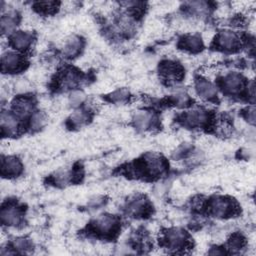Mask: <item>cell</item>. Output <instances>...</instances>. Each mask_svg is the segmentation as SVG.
<instances>
[{"label": "cell", "mask_w": 256, "mask_h": 256, "mask_svg": "<svg viewBox=\"0 0 256 256\" xmlns=\"http://www.w3.org/2000/svg\"><path fill=\"white\" fill-rule=\"evenodd\" d=\"M208 209L212 216L217 218H226L236 213L237 206L235 202L228 197L216 196L210 200Z\"/></svg>", "instance_id": "6da1fadb"}, {"label": "cell", "mask_w": 256, "mask_h": 256, "mask_svg": "<svg viewBox=\"0 0 256 256\" xmlns=\"http://www.w3.org/2000/svg\"><path fill=\"white\" fill-rule=\"evenodd\" d=\"M118 220L116 219V217L112 216V215H100L99 217H97L94 222L92 223V227L94 232L97 235H101V236H112L113 234H115L117 232L118 229Z\"/></svg>", "instance_id": "7a4b0ae2"}, {"label": "cell", "mask_w": 256, "mask_h": 256, "mask_svg": "<svg viewBox=\"0 0 256 256\" xmlns=\"http://www.w3.org/2000/svg\"><path fill=\"white\" fill-rule=\"evenodd\" d=\"M216 45L225 52H234L241 45L240 36L231 30H223L216 36Z\"/></svg>", "instance_id": "3957f363"}, {"label": "cell", "mask_w": 256, "mask_h": 256, "mask_svg": "<svg viewBox=\"0 0 256 256\" xmlns=\"http://www.w3.org/2000/svg\"><path fill=\"white\" fill-rule=\"evenodd\" d=\"M165 245L169 249L180 250L187 246L188 236L187 233L180 228H171L168 229L163 236Z\"/></svg>", "instance_id": "277c9868"}, {"label": "cell", "mask_w": 256, "mask_h": 256, "mask_svg": "<svg viewBox=\"0 0 256 256\" xmlns=\"http://www.w3.org/2000/svg\"><path fill=\"white\" fill-rule=\"evenodd\" d=\"M25 66V59L22 55L7 51L2 54L1 57V68L3 73H16L21 71Z\"/></svg>", "instance_id": "5b68a950"}, {"label": "cell", "mask_w": 256, "mask_h": 256, "mask_svg": "<svg viewBox=\"0 0 256 256\" xmlns=\"http://www.w3.org/2000/svg\"><path fill=\"white\" fill-rule=\"evenodd\" d=\"M0 217L4 225L18 226L22 219V210L14 204H7L2 207Z\"/></svg>", "instance_id": "8992f818"}, {"label": "cell", "mask_w": 256, "mask_h": 256, "mask_svg": "<svg viewBox=\"0 0 256 256\" xmlns=\"http://www.w3.org/2000/svg\"><path fill=\"white\" fill-rule=\"evenodd\" d=\"M143 170L149 176H159L165 171V161L164 159L156 154H149L145 157Z\"/></svg>", "instance_id": "52a82bcc"}, {"label": "cell", "mask_w": 256, "mask_h": 256, "mask_svg": "<svg viewBox=\"0 0 256 256\" xmlns=\"http://www.w3.org/2000/svg\"><path fill=\"white\" fill-rule=\"evenodd\" d=\"M33 108H34V103L32 99L27 96H20L16 98L12 103L13 113L19 119L26 118L28 116L30 117L34 113Z\"/></svg>", "instance_id": "ba28073f"}, {"label": "cell", "mask_w": 256, "mask_h": 256, "mask_svg": "<svg viewBox=\"0 0 256 256\" xmlns=\"http://www.w3.org/2000/svg\"><path fill=\"white\" fill-rule=\"evenodd\" d=\"M244 78L236 72H231L223 78L222 87L228 94H237L244 89Z\"/></svg>", "instance_id": "9c48e42d"}, {"label": "cell", "mask_w": 256, "mask_h": 256, "mask_svg": "<svg viewBox=\"0 0 256 256\" xmlns=\"http://www.w3.org/2000/svg\"><path fill=\"white\" fill-rule=\"evenodd\" d=\"M183 121L190 127L204 126L209 121V113L203 109H193L184 114Z\"/></svg>", "instance_id": "30bf717a"}, {"label": "cell", "mask_w": 256, "mask_h": 256, "mask_svg": "<svg viewBox=\"0 0 256 256\" xmlns=\"http://www.w3.org/2000/svg\"><path fill=\"white\" fill-rule=\"evenodd\" d=\"M20 129L19 118L11 112L2 111L1 113V130L3 135L17 134Z\"/></svg>", "instance_id": "8fae6325"}, {"label": "cell", "mask_w": 256, "mask_h": 256, "mask_svg": "<svg viewBox=\"0 0 256 256\" xmlns=\"http://www.w3.org/2000/svg\"><path fill=\"white\" fill-rule=\"evenodd\" d=\"M196 93L203 100H213L217 96V89L214 84L206 78H199L195 83Z\"/></svg>", "instance_id": "7c38bea8"}, {"label": "cell", "mask_w": 256, "mask_h": 256, "mask_svg": "<svg viewBox=\"0 0 256 256\" xmlns=\"http://www.w3.org/2000/svg\"><path fill=\"white\" fill-rule=\"evenodd\" d=\"M22 171V164L20 160L13 156L2 157L1 173L4 177H16Z\"/></svg>", "instance_id": "4fadbf2b"}, {"label": "cell", "mask_w": 256, "mask_h": 256, "mask_svg": "<svg viewBox=\"0 0 256 256\" xmlns=\"http://www.w3.org/2000/svg\"><path fill=\"white\" fill-rule=\"evenodd\" d=\"M33 40V34L29 31H15L11 35L10 42L14 49L18 51H24L31 47Z\"/></svg>", "instance_id": "5bb4252c"}, {"label": "cell", "mask_w": 256, "mask_h": 256, "mask_svg": "<svg viewBox=\"0 0 256 256\" xmlns=\"http://www.w3.org/2000/svg\"><path fill=\"white\" fill-rule=\"evenodd\" d=\"M160 73L161 75L170 81H175L178 80L181 75H182V69L181 66L176 63L175 61H164L161 65H160Z\"/></svg>", "instance_id": "9a60e30c"}, {"label": "cell", "mask_w": 256, "mask_h": 256, "mask_svg": "<svg viewBox=\"0 0 256 256\" xmlns=\"http://www.w3.org/2000/svg\"><path fill=\"white\" fill-rule=\"evenodd\" d=\"M155 121L154 114L149 111H139L134 117L135 127L141 131L150 130L155 124Z\"/></svg>", "instance_id": "2e32d148"}, {"label": "cell", "mask_w": 256, "mask_h": 256, "mask_svg": "<svg viewBox=\"0 0 256 256\" xmlns=\"http://www.w3.org/2000/svg\"><path fill=\"white\" fill-rule=\"evenodd\" d=\"M83 48V40L79 36H71L66 40L63 47V53L66 57L73 58L80 54Z\"/></svg>", "instance_id": "e0dca14e"}, {"label": "cell", "mask_w": 256, "mask_h": 256, "mask_svg": "<svg viewBox=\"0 0 256 256\" xmlns=\"http://www.w3.org/2000/svg\"><path fill=\"white\" fill-rule=\"evenodd\" d=\"M80 82V76L73 69H66L59 77V84L63 89H72Z\"/></svg>", "instance_id": "ac0fdd59"}, {"label": "cell", "mask_w": 256, "mask_h": 256, "mask_svg": "<svg viewBox=\"0 0 256 256\" xmlns=\"http://www.w3.org/2000/svg\"><path fill=\"white\" fill-rule=\"evenodd\" d=\"M181 47L191 53L199 52L203 47V40L200 36L195 34H189L182 38Z\"/></svg>", "instance_id": "d6986e66"}, {"label": "cell", "mask_w": 256, "mask_h": 256, "mask_svg": "<svg viewBox=\"0 0 256 256\" xmlns=\"http://www.w3.org/2000/svg\"><path fill=\"white\" fill-rule=\"evenodd\" d=\"M148 209H149L148 201L143 197L134 198L128 203V206H127L128 213L133 216L144 215L148 211Z\"/></svg>", "instance_id": "ffe728a7"}, {"label": "cell", "mask_w": 256, "mask_h": 256, "mask_svg": "<svg viewBox=\"0 0 256 256\" xmlns=\"http://www.w3.org/2000/svg\"><path fill=\"white\" fill-rule=\"evenodd\" d=\"M17 26V15L14 12L3 14L1 17V31L3 34H13Z\"/></svg>", "instance_id": "44dd1931"}, {"label": "cell", "mask_w": 256, "mask_h": 256, "mask_svg": "<svg viewBox=\"0 0 256 256\" xmlns=\"http://www.w3.org/2000/svg\"><path fill=\"white\" fill-rule=\"evenodd\" d=\"M188 11L197 17H204L209 12V5L203 1H193L186 3Z\"/></svg>", "instance_id": "7402d4cb"}, {"label": "cell", "mask_w": 256, "mask_h": 256, "mask_svg": "<svg viewBox=\"0 0 256 256\" xmlns=\"http://www.w3.org/2000/svg\"><path fill=\"white\" fill-rule=\"evenodd\" d=\"M45 122H46V117L40 111H36L30 116V127L33 130L42 128L44 126Z\"/></svg>", "instance_id": "603a6c76"}, {"label": "cell", "mask_w": 256, "mask_h": 256, "mask_svg": "<svg viewBox=\"0 0 256 256\" xmlns=\"http://www.w3.org/2000/svg\"><path fill=\"white\" fill-rule=\"evenodd\" d=\"M244 246H245V239L240 234H234L228 240V247H229V249H231V250H233L235 252L243 249Z\"/></svg>", "instance_id": "cb8c5ba5"}, {"label": "cell", "mask_w": 256, "mask_h": 256, "mask_svg": "<svg viewBox=\"0 0 256 256\" xmlns=\"http://www.w3.org/2000/svg\"><path fill=\"white\" fill-rule=\"evenodd\" d=\"M88 120V114L86 113V111L84 110H78V111H75L71 118H70V121L71 123L74 125V126H81L82 124L86 123V121Z\"/></svg>", "instance_id": "d4e9b609"}, {"label": "cell", "mask_w": 256, "mask_h": 256, "mask_svg": "<svg viewBox=\"0 0 256 256\" xmlns=\"http://www.w3.org/2000/svg\"><path fill=\"white\" fill-rule=\"evenodd\" d=\"M13 248L16 250H19L21 252H26L32 248V243L25 238H18L13 243Z\"/></svg>", "instance_id": "484cf974"}, {"label": "cell", "mask_w": 256, "mask_h": 256, "mask_svg": "<svg viewBox=\"0 0 256 256\" xmlns=\"http://www.w3.org/2000/svg\"><path fill=\"white\" fill-rule=\"evenodd\" d=\"M56 7H57V3L52 1H42V2L36 3V8L39 10V12L41 11L43 13H50Z\"/></svg>", "instance_id": "4316f807"}, {"label": "cell", "mask_w": 256, "mask_h": 256, "mask_svg": "<svg viewBox=\"0 0 256 256\" xmlns=\"http://www.w3.org/2000/svg\"><path fill=\"white\" fill-rule=\"evenodd\" d=\"M84 99H85V95L83 94V92L76 90L71 93V95L69 97V102L72 106L75 107V106L81 105V103L84 101Z\"/></svg>", "instance_id": "83f0119b"}, {"label": "cell", "mask_w": 256, "mask_h": 256, "mask_svg": "<svg viewBox=\"0 0 256 256\" xmlns=\"http://www.w3.org/2000/svg\"><path fill=\"white\" fill-rule=\"evenodd\" d=\"M129 97V92L125 89H120L111 94V100L114 102H122Z\"/></svg>", "instance_id": "f1b7e54d"}, {"label": "cell", "mask_w": 256, "mask_h": 256, "mask_svg": "<svg viewBox=\"0 0 256 256\" xmlns=\"http://www.w3.org/2000/svg\"><path fill=\"white\" fill-rule=\"evenodd\" d=\"M245 118L249 123H251V124L255 123V109H254V107H250V108L247 109Z\"/></svg>", "instance_id": "f546056e"}, {"label": "cell", "mask_w": 256, "mask_h": 256, "mask_svg": "<svg viewBox=\"0 0 256 256\" xmlns=\"http://www.w3.org/2000/svg\"><path fill=\"white\" fill-rule=\"evenodd\" d=\"M103 204V198L101 197H95L93 200H91V205L93 207H98Z\"/></svg>", "instance_id": "4dcf8cb0"}]
</instances>
